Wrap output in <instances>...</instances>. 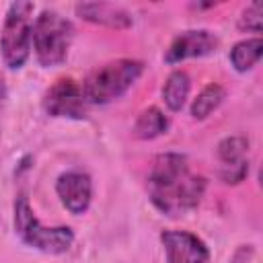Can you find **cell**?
<instances>
[{
	"label": "cell",
	"mask_w": 263,
	"mask_h": 263,
	"mask_svg": "<svg viewBox=\"0 0 263 263\" xmlns=\"http://www.w3.org/2000/svg\"><path fill=\"white\" fill-rule=\"evenodd\" d=\"M4 99H6V86H4V78H2V74H0V109H2V105H4Z\"/></svg>",
	"instance_id": "cell-17"
},
{
	"label": "cell",
	"mask_w": 263,
	"mask_h": 263,
	"mask_svg": "<svg viewBox=\"0 0 263 263\" xmlns=\"http://www.w3.org/2000/svg\"><path fill=\"white\" fill-rule=\"evenodd\" d=\"M76 12L80 18L105 25L111 29H127L132 25V16L127 10L115 6V4H105V2H84L76 6Z\"/></svg>",
	"instance_id": "cell-11"
},
{
	"label": "cell",
	"mask_w": 263,
	"mask_h": 263,
	"mask_svg": "<svg viewBox=\"0 0 263 263\" xmlns=\"http://www.w3.org/2000/svg\"><path fill=\"white\" fill-rule=\"evenodd\" d=\"M261 25H263V4L261 2H253L242 10V14L238 18V29L261 33Z\"/></svg>",
	"instance_id": "cell-16"
},
{
	"label": "cell",
	"mask_w": 263,
	"mask_h": 263,
	"mask_svg": "<svg viewBox=\"0 0 263 263\" xmlns=\"http://www.w3.org/2000/svg\"><path fill=\"white\" fill-rule=\"evenodd\" d=\"M33 2H12L8 6L0 33V51L4 64L10 70H18L29 58L33 35Z\"/></svg>",
	"instance_id": "cell-5"
},
{
	"label": "cell",
	"mask_w": 263,
	"mask_h": 263,
	"mask_svg": "<svg viewBox=\"0 0 263 263\" xmlns=\"http://www.w3.org/2000/svg\"><path fill=\"white\" fill-rule=\"evenodd\" d=\"M142 72H144V64L132 58H121L99 66L97 70L90 72V76L82 84L86 101L95 105H105L123 97L142 76Z\"/></svg>",
	"instance_id": "cell-2"
},
{
	"label": "cell",
	"mask_w": 263,
	"mask_h": 263,
	"mask_svg": "<svg viewBox=\"0 0 263 263\" xmlns=\"http://www.w3.org/2000/svg\"><path fill=\"white\" fill-rule=\"evenodd\" d=\"M261 53H263V41H261V37L245 39V41H238L230 49V62H232V66H234L236 72H247V70H251L259 62Z\"/></svg>",
	"instance_id": "cell-14"
},
{
	"label": "cell",
	"mask_w": 263,
	"mask_h": 263,
	"mask_svg": "<svg viewBox=\"0 0 263 263\" xmlns=\"http://www.w3.org/2000/svg\"><path fill=\"white\" fill-rule=\"evenodd\" d=\"M55 193H58L62 205L70 214L80 216L88 210L90 199H92L90 177L82 171H66L55 181Z\"/></svg>",
	"instance_id": "cell-8"
},
{
	"label": "cell",
	"mask_w": 263,
	"mask_h": 263,
	"mask_svg": "<svg viewBox=\"0 0 263 263\" xmlns=\"http://www.w3.org/2000/svg\"><path fill=\"white\" fill-rule=\"evenodd\" d=\"M216 47H218V37L212 31H208V29L183 31L181 35H177L171 41V45L164 53V62L179 64L189 58H203V55L216 51Z\"/></svg>",
	"instance_id": "cell-9"
},
{
	"label": "cell",
	"mask_w": 263,
	"mask_h": 263,
	"mask_svg": "<svg viewBox=\"0 0 263 263\" xmlns=\"http://www.w3.org/2000/svg\"><path fill=\"white\" fill-rule=\"evenodd\" d=\"M205 193V179L197 175L187 156L166 152L154 158L148 173V195L158 212L179 218L195 210Z\"/></svg>",
	"instance_id": "cell-1"
},
{
	"label": "cell",
	"mask_w": 263,
	"mask_h": 263,
	"mask_svg": "<svg viewBox=\"0 0 263 263\" xmlns=\"http://www.w3.org/2000/svg\"><path fill=\"white\" fill-rule=\"evenodd\" d=\"M224 97H226V90L220 84H216V82L208 84L193 99V103H191V115H193V119H205L212 111L218 109V105L224 101Z\"/></svg>",
	"instance_id": "cell-15"
},
{
	"label": "cell",
	"mask_w": 263,
	"mask_h": 263,
	"mask_svg": "<svg viewBox=\"0 0 263 263\" xmlns=\"http://www.w3.org/2000/svg\"><path fill=\"white\" fill-rule=\"evenodd\" d=\"M14 230L27 247L47 255H62L74 242V232L68 226H43L23 195L14 201Z\"/></svg>",
	"instance_id": "cell-4"
},
{
	"label": "cell",
	"mask_w": 263,
	"mask_h": 263,
	"mask_svg": "<svg viewBox=\"0 0 263 263\" xmlns=\"http://www.w3.org/2000/svg\"><path fill=\"white\" fill-rule=\"evenodd\" d=\"M166 129H168V119L158 107L144 109L134 123V136L140 140H154L162 136Z\"/></svg>",
	"instance_id": "cell-13"
},
{
	"label": "cell",
	"mask_w": 263,
	"mask_h": 263,
	"mask_svg": "<svg viewBox=\"0 0 263 263\" xmlns=\"http://www.w3.org/2000/svg\"><path fill=\"white\" fill-rule=\"evenodd\" d=\"M189 88H191V80L187 76L185 70H175L168 74L164 86H162V99H164V105L171 109V111H181L185 101H187V95H189Z\"/></svg>",
	"instance_id": "cell-12"
},
{
	"label": "cell",
	"mask_w": 263,
	"mask_h": 263,
	"mask_svg": "<svg viewBox=\"0 0 263 263\" xmlns=\"http://www.w3.org/2000/svg\"><path fill=\"white\" fill-rule=\"evenodd\" d=\"M74 37V27L72 23L62 16L55 10H41V14L33 23V49L37 55V62L43 68H53L60 66L70 49Z\"/></svg>",
	"instance_id": "cell-3"
},
{
	"label": "cell",
	"mask_w": 263,
	"mask_h": 263,
	"mask_svg": "<svg viewBox=\"0 0 263 263\" xmlns=\"http://www.w3.org/2000/svg\"><path fill=\"white\" fill-rule=\"evenodd\" d=\"M160 242L168 263H208L210 259L205 242L187 230H162Z\"/></svg>",
	"instance_id": "cell-7"
},
{
	"label": "cell",
	"mask_w": 263,
	"mask_h": 263,
	"mask_svg": "<svg viewBox=\"0 0 263 263\" xmlns=\"http://www.w3.org/2000/svg\"><path fill=\"white\" fill-rule=\"evenodd\" d=\"M43 109L51 117H68V119L86 117L88 101L82 84H78L74 78L55 80L43 97Z\"/></svg>",
	"instance_id": "cell-6"
},
{
	"label": "cell",
	"mask_w": 263,
	"mask_h": 263,
	"mask_svg": "<svg viewBox=\"0 0 263 263\" xmlns=\"http://www.w3.org/2000/svg\"><path fill=\"white\" fill-rule=\"evenodd\" d=\"M247 150H249V140L242 136H228L218 144V158H220L218 177L224 183H240L247 177L249 173Z\"/></svg>",
	"instance_id": "cell-10"
}]
</instances>
